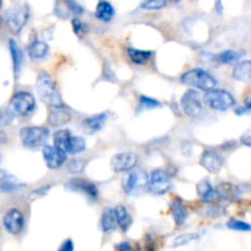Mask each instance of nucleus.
<instances>
[{
	"instance_id": "33",
	"label": "nucleus",
	"mask_w": 251,
	"mask_h": 251,
	"mask_svg": "<svg viewBox=\"0 0 251 251\" xmlns=\"http://www.w3.org/2000/svg\"><path fill=\"white\" fill-rule=\"evenodd\" d=\"M167 5V2L164 0H149V1H144L140 6L142 9L146 10H161L162 7H164Z\"/></svg>"
},
{
	"instance_id": "19",
	"label": "nucleus",
	"mask_w": 251,
	"mask_h": 251,
	"mask_svg": "<svg viewBox=\"0 0 251 251\" xmlns=\"http://www.w3.org/2000/svg\"><path fill=\"white\" fill-rule=\"evenodd\" d=\"M9 48H10V54H11V58H12L14 73H15V76L17 77L20 74V70H21L22 63H24V53H22L20 46L14 41V39H10L9 41Z\"/></svg>"
},
{
	"instance_id": "9",
	"label": "nucleus",
	"mask_w": 251,
	"mask_h": 251,
	"mask_svg": "<svg viewBox=\"0 0 251 251\" xmlns=\"http://www.w3.org/2000/svg\"><path fill=\"white\" fill-rule=\"evenodd\" d=\"M180 105L183 112L190 118H196L202 110L200 95L194 90H189L184 93L180 100Z\"/></svg>"
},
{
	"instance_id": "8",
	"label": "nucleus",
	"mask_w": 251,
	"mask_h": 251,
	"mask_svg": "<svg viewBox=\"0 0 251 251\" xmlns=\"http://www.w3.org/2000/svg\"><path fill=\"white\" fill-rule=\"evenodd\" d=\"M146 185H149V176L142 169H135L130 172L123 180V188L126 194L136 193Z\"/></svg>"
},
{
	"instance_id": "1",
	"label": "nucleus",
	"mask_w": 251,
	"mask_h": 251,
	"mask_svg": "<svg viewBox=\"0 0 251 251\" xmlns=\"http://www.w3.org/2000/svg\"><path fill=\"white\" fill-rule=\"evenodd\" d=\"M36 91L39 100H41L44 104L49 105L50 108L64 107L60 92H59L55 82H54L53 78L50 77L49 74H39L36 81Z\"/></svg>"
},
{
	"instance_id": "21",
	"label": "nucleus",
	"mask_w": 251,
	"mask_h": 251,
	"mask_svg": "<svg viewBox=\"0 0 251 251\" xmlns=\"http://www.w3.org/2000/svg\"><path fill=\"white\" fill-rule=\"evenodd\" d=\"M114 7L108 1H100L96 7V17L103 22H109L114 16Z\"/></svg>"
},
{
	"instance_id": "40",
	"label": "nucleus",
	"mask_w": 251,
	"mask_h": 251,
	"mask_svg": "<svg viewBox=\"0 0 251 251\" xmlns=\"http://www.w3.org/2000/svg\"><path fill=\"white\" fill-rule=\"evenodd\" d=\"M242 144L245 146L251 147V127L248 131H245L242 136Z\"/></svg>"
},
{
	"instance_id": "46",
	"label": "nucleus",
	"mask_w": 251,
	"mask_h": 251,
	"mask_svg": "<svg viewBox=\"0 0 251 251\" xmlns=\"http://www.w3.org/2000/svg\"><path fill=\"white\" fill-rule=\"evenodd\" d=\"M0 162H1V157H0Z\"/></svg>"
},
{
	"instance_id": "5",
	"label": "nucleus",
	"mask_w": 251,
	"mask_h": 251,
	"mask_svg": "<svg viewBox=\"0 0 251 251\" xmlns=\"http://www.w3.org/2000/svg\"><path fill=\"white\" fill-rule=\"evenodd\" d=\"M205 100L212 109L220 110V112H226L234 107L235 104V98L232 93L226 90H218V88L206 93Z\"/></svg>"
},
{
	"instance_id": "32",
	"label": "nucleus",
	"mask_w": 251,
	"mask_h": 251,
	"mask_svg": "<svg viewBox=\"0 0 251 251\" xmlns=\"http://www.w3.org/2000/svg\"><path fill=\"white\" fill-rule=\"evenodd\" d=\"M71 24H73L74 32H75L76 36H78L80 38H82V37L87 33V26H86V25L83 24L80 19L75 17V19H73Z\"/></svg>"
},
{
	"instance_id": "17",
	"label": "nucleus",
	"mask_w": 251,
	"mask_h": 251,
	"mask_svg": "<svg viewBox=\"0 0 251 251\" xmlns=\"http://www.w3.org/2000/svg\"><path fill=\"white\" fill-rule=\"evenodd\" d=\"M233 77L242 82L251 83V60H243L234 66Z\"/></svg>"
},
{
	"instance_id": "6",
	"label": "nucleus",
	"mask_w": 251,
	"mask_h": 251,
	"mask_svg": "<svg viewBox=\"0 0 251 251\" xmlns=\"http://www.w3.org/2000/svg\"><path fill=\"white\" fill-rule=\"evenodd\" d=\"M34 107H36V100H34L33 96L31 93L22 91V92H17L12 97L9 110L14 115L25 117V115L29 114L34 109Z\"/></svg>"
},
{
	"instance_id": "41",
	"label": "nucleus",
	"mask_w": 251,
	"mask_h": 251,
	"mask_svg": "<svg viewBox=\"0 0 251 251\" xmlns=\"http://www.w3.org/2000/svg\"><path fill=\"white\" fill-rule=\"evenodd\" d=\"M115 251H134L129 243H119L115 245Z\"/></svg>"
},
{
	"instance_id": "7",
	"label": "nucleus",
	"mask_w": 251,
	"mask_h": 251,
	"mask_svg": "<svg viewBox=\"0 0 251 251\" xmlns=\"http://www.w3.org/2000/svg\"><path fill=\"white\" fill-rule=\"evenodd\" d=\"M149 188L156 195H163L172 188V181L163 169H154L149 176Z\"/></svg>"
},
{
	"instance_id": "26",
	"label": "nucleus",
	"mask_w": 251,
	"mask_h": 251,
	"mask_svg": "<svg viewBox=\"0 0 251 251\" xmlns=\"http://www.w3.org/2000/svg\"><path fill=\"white\" fill-rule=\"evenodd\" d=\"M85 150H86L85 139L81 136H73V135H71L68 144H66L65 153L77 154V153H81V152H83Z\"/></svg>"
},
{
	"instance_id": "16",
	"label": "nucleus",
	"mask_w": 251,
	"mask_h": 251,
	"mask_svg": "<svg viewBox=\"0 0 251 251\" xmlns=\"http://www.w3.org/2000/svg\"><path fill=\"white\" fill-rule=\"evenodd\" d=\"M22 186H24V184L20 183L16 176L7 173L6 171H1L0 169V191L12 193V191H16L19 189H21Z\"/></svg>"
},
{
	"instance_id": "39",
	"label": "nucleus",
	"mask_w": 251,
	"mask_h": 251,
	"mask_svg": "<svg viewBox=\"0 0 251 251\" xmlns=\"http://www.w3.org/2000/svg\"><path fill=\"white\" fill-rule=\"evenodd\" d=\"M58 251H74L73 240H70V239L65 240V242L60 245V248H59Z\"/></svg>"
},
{
	"instance_id": "31",
	"label": "nucleus",
	"mask_w": 251,
	"mask_h": 251,
	"mask_svg": "<svg viewBox=\"0 0 251 251\" xmlns=\"http://www.w3.org/2000/svg\"><path fill=\"white\" fill-rule=\"evenodd\" d=\"M227 227L229 228V229L240 230V232H250L251 230V225L238 220H230L229 222L227 223Z\"/></svg>"
},
{
	"instance_id": "24",
	"label": "nucleus",
	"mask_w": 251,
	"mask_h": 251,
	"mask_svg": "<svg viewBox=\"0 0 251 251\" xmlns=\"http://www.w3.org/2000/svg\"><path fill=\"white\" fill-rule=\"evenodd\" d=\"M100 226H102V230L104 233L112 232L117 227V218H115L114 208H107L103 211L102 218H100Z\"/></svg>"
},
{
	"instance_id": "10",
	"label": "nucleus",
	"mask_w": 251,
	"mask_h": 251,
	"mask_svg": "<svg viewBox=\"0 0 251 251\" xmlns=\"http://www.w3.org/2000/svg\"><path fill=\"white\" fill-rule=\"evenodd\" d=\"M139 162V156L134 152H122V153L115 154L112 158L110 166L115 173H123V172H129L136 167Z\"/></svg>"
},
{
	"instance_id": "14",
	"label": "nucleus",
	"mask_w": 251,
	"mask_h": 251,
	"mask_svg": "<svg viewBox=\"0 0 251 251\" xmlns=\"http://www.w3.org/2000/svg\"><path fill=\"white\" fill-rule=\"evenodd\" d=\"M68 188L71 189V190L80 191V193L85 194V195L90 196L92 199L98 198V189L95 184L90 183V181L85 180V179L76 178L70 180V183L68 184Z\"/></svg>"
},
{
	"instance_id": "13",
	"label": "nucleus",
	"mask_w": 251,
	"mask_h": 251,
	"mask_svg": "<svg viewBox=\"0 0 251 251\" xmlns=\"http://www.w3.org/2000/svg\"><path fill=\"white\" fill-rule=\"evenodd\" d=\"M200 164L210 173H218L223 167V157L218 152L207 150L201 156Z\"/></svg>"
},
{
	"instance_id": "43",
	"label": "nucleus",
	"mask_w": 251,
	"mask_h": 251,
	"mask_svg": "<svg viewBox=\"0 0 251 251\" xmlns=\"http://www.w3.org/2000/svg\"><path fill=\"white\" fill-rule=\"evenodd\" d=\"M245 108H247L248 110H251V95H249L245 98Z\"/></svg>"
},
{
	"instance_id": "18",
	"label": "nucleus",
	"mask_w": 251,
	"mask_h": 251,
	"mask_svg": "<svg viewBox=\"0 0 251 251\" xmlns=\"http://www.w3.org/2000/svg\"><path fill=\"white\" fill-rule=\"evenodd\" d=\"M196 190H198L199 196L203 200V202H213V201L217 200L218 194L216 191V189H213L211 186L210 181L208 180H201L200 183L196 186Z\"/></svg>"
},
{
	"instance_id": "11",
	"label": "nucleus",
	"mask_w": 251,
	"mask_h": 251,
	"mask_svg": "<svg viewBox=\"0 0 251 251\" xmlns=\"http://www.w3.org/2000/svg\"><path fill=\"white\" fill-rule=\"evenodd\" d=\"M43 157L47 167L49 169H58L65 163L66 153L61 150L56 149L55 146L51 145H46L43 147Z\"/></svg>"
},
{
	"instance_id": "25",
	"label": "nucleus",
	"mask_w": 251,
	"mask_h": 251,
	"mask_svg": "<svg viewBox=\"0 0 251 251\" xmlns=\"http://www.w3.org/2000/svg\"><path fill=\"white\" fill-rule=\"evenodd\" d=\"M172 215H173L174 222L178 226H181L188 218V211H186L185 206L180 202L179 200H174L171 205Z\"/></svg>"
},
{
	"instance_id": "45",
	"label": "nucleus",
	"mask_w": 251,
	"mask_h": 251,
	"mask_svg": "<svg viewBox=\"0 0 251 251\" xmlns=\"http://www.w3.org/2000/svg\"><path fill=\"white\" fill-rule=\"evenodd\" d=\"M0 6H1V1H0Z\"/></svg>"
},
{
	"instance_id": "20",
	"label": "nucleus",
	"mask_w": 251,
	"mask_h": 251,
	"mask_svg": "<svg viewBox=\"0 0 251 251\" xmlns=\"http://www.w3.org/2000/svg\"><path fill=\"white\" fill-rule=\"evenodd\" d=\"M114 212L115 218H117V225L122 228V230L126 232L132 223L131 216H130L129 211L125 208V206L119 205L114 208Z\"/></svg>"
},
{
	"instance_id": "12",
	"label": "nucleus",
	"mask_w": 251,
	"mask_h": 251,
	"mask_svg": "<svg viewBox=\"0 0 251 251\" xmlns=\"http://www.w3.org/2000/svg\"><path fill=\"white\" fill-rule=\"evenodd\" d=\"M25 220L24 215H22L21 211L16 210V208H12L9 212L5 215L4 217V227L10 234H19L21 233L22 228H24Z\"/></svg>"
},
{
	"instance_id": "29",
	"label": "nucleus",
	"mask_w": 251,
	"mask_h": 251,
	"mask_svg": "<svg viewBox=\"0 0 251 251\" xmlns=\"http://www.w3.org/2000/svg\"><path fill=\"white\" fill-rule=\"evenodd\" d=\"M71 132L69 131V130H58V131L54 134V146H55L56 149L61 150L63 152H65L66 144H68Z\"/></svg>"
},
{
	"instance_id": "37",
	"label": "nucleus",
	"mask_w": 251,
	"mask_h": 251,
	"mask_svg": "<svg viewBox=\"0 0 251 251\" xmlns=\"http://www.w3.org/2000/svg\"><path fill=\"white\" fill-rule=\"evenodd\" d=\"M69 171L71 173H80V172L83 171V163L78 159H74L69 163Z\"/></svg>"
},
{
	"instance_id": "30",
	"label": "nucleus",
	"mask_w": 251,
	"mask_h": 251,
	"mask_svg": "<svg viewBox=\"0 0 251 251\" xmlns=\"http://www.w3.org/2000/svg\"><path fill=\"white\" fill-rule=\"evenodd\" d=\"M199 235L194 234V233H189V234H180L173 240L172 243V247L174 248H179V247H184V245H188L189 243H191L193 240L198 239Z\"/></svg>"
},
{
	"instance_id": "22",
	"label": "nucleus",
	"mask_w": 251,
	"mask_h": 251,
	"mask_svg": "<svg viewBox=\"0 0 251 251\" xmlns=\"http://www.w3.org/2000/svg\"><path fill=\"white\" fill-rule=\"evenodd\" d=\"M127 55L131 59L132 63L137 64V65H145V64L149 63V60L151 59L152 51L141 50V49L129 47V48H127Z\"/></svg>"
},
{
	"instance_id": "2",
	"label": "nucleus",
	"mask_w": 251,
	"mask_h": 251,
	"mask_svg": "<svg viewBox=\"0 0 251 251\" xmlns=\"http://www.w3.org/2000/svg\"><path fill=\"white\" fill-rule=\"evenodd\" d=\"M180 81L184 85L190 86V87L194 88H199L201 91H205L206 93L215 90L216 86H217L216 78L208 71L203 70L201 68H195L186 71L185 74L181 75Z\"/></svg>"
},
{
	"instance_id": "23",
	"label": "nucleus",
	"mask_w": 251,
	"mask_h": 251,
	"mask_svg": "<svg viewBox=\"0 0 251 251\" xmlns=\"http://www.w3.org/2000/svg\"><path fill=\"white\" fill-rule=\"evenodd\" d=\"M28 55L32 59H43L49 50V46L43 41H33L28 46Z\"/></svg>"
},
{
	"instance_id": "34",
	"label": "nucleus",
	"mask_w": 251,
	"mask_h": 251,
	"mask_svg": "<svg viewBox=\"0 0 251 251\" xmlns=\"http://www.w3.org/2000/svg\"><path fill=\"white\" fill-rule=\"evenodd\" d=\"M14 114L9 109H0V127L9 125L14 119Z\"/></svg>"
},
{
	"instance_id": "42",
	"label": "nucleus",
	"mask_w": 251,
	"mask_h": 251,
	"mask_svg": "<svg viewBox=\"0 0 251 251\" xmlns=\"http://www.w3.org/2000/svg\"><path fill=\"white\" fill-rule=\"evenodd\" d=\"M235 113H237L238 115H243V114H248L249 113V110L247 109V108H238L237 110H235Z\"/></svg>"
},
{
	"instance_id": "28",
	"label": "nucleus",
	"mask_w": 251,
	"mask_h": 251,
	"mask_svg": "<svg viewBox=\"0 0 251 251\" xmlns=\"http://www.w3.org/2000/svg\"><path fill=\"white\" fill-rule=\"evenodd\" d=\"M105 120H107V115H105L104 113L93 115V117H90L87 118V119L83 120V126L87 130H90L91 132L100 131L103 127V125H104Z\"/></svg>"
},
{
	"instance_id": "38",
	"label": "nucleus",
	"mask_w": 251,
	"mask_h": 251,
	"mask_svg": "<svg viewBox=\"0 0 251 251\" xmlns=\"http://www.w3.org/2000/svg\"><path fill=\"white\" fill-rule=\"evenodd\" d=\"M49 189H50V185H43V186H41V188L36 189V190L32 191L31 199L33 200V199H36V198H42V196H44L47 193H48Z\"/></svg>"
},
{
	"instance_id": "44",
	"label": "nucleus",
	"mask_w": 251,
	"mask_h": 251,
	"mask_svg": "<svg viewBox=\"0 0 251 251\" xmlns=\"http://www.w3.org/2000/svg\"><path fill=\"white\" fill-rule=\"evenodd\" d=\"M6 134H5V132H2L1 130H0V142H4V141H6Z\"/></svg>"
},
{
	"instance_id": "27",
	"label": "nucleus",
	"mask_w": 251,
	"mask_h": 251,
	"mask_svg": "<svg viewBox=\"0 0 251 251\" xmlns=\"http://www.w3.org/2000/svg\"><path fill=\"white\" fill-rule=\"evenodd\" d=\"M245 55V51L235 50V49H227V50L221 51L217 55V60L223 64H234L239 61Z\"/></svg>"
},
{
	"instance_id": "3",
	"label": "nucleus",
	"mask_w": 251,
	"mask_h": 251,
	"mask_svg": "<svg viewBox=\"0 0 251 251\" xmlns=\"http://www.w3.org/2000/svg\"><path fill=\"white\" fill-rule=\"evenodd\" d=\"M28 16V5L21 4L10 7L6 11V14H5V19H6V24L10 32L12 34H19L21 29L25 27V25L27 24Z\"/></svg>"
},
{
	"instance_id": "15",
	"label": "nucleus",
	"mask_w": 251,
	"mask_h": 251,
	"mask_svg": "<svg viewBox=\"0 0 251 251\" xmlns=\"http://www.w3.org/2000/svg\"><path fill=\"white\" fill-rule=\"evenodd\" d=\"M71 120V114L66 108L60 107V108H51V110L49 112L48 117V123L50 126H63L66 123H69Z\"/></svg>"
},
{
	"instance_id": "35",
	"label": "nucleus",
	"mask_w": 251,
	"mask_h": 251,
	"mask_svg": "<svg viewBox=\"0 0 251 251\" xmlns=\"http://www.w3.org/2000/svg\"><path fill=\"white\" fill-rule=\"evenodd\" d=\"M140 100H141V104L144 105L145 108H147V109H152V108L161 107V103H159L158 100H153V98L147 97V96H141Z\"/></svg>"
},
{
	"instance_id": "4",
	"label": "nucleus",
	"mask_w": 251,
	"mask_h": 251,
	"mask_svg": "<svg viewBox=\"0 0 251 251\" xmlns=\"http://www.w3.org/2000/svg\"><path fill=\"white\" fill-rule=\"evenodd\" d=\"M20 137L24 146L37 149L43 146L49 137V130L44 126H26L20 131Z\"/></svg>"
},
{
	"instance_id": "36",
	"label": "nucleus",
	"mask_w": 251,
	"mask_h": 251,
	"mask_svg": "<svg viewBox=\"0 0 251 251\" xmlns=\"http://www.w3.org/2000/svg\"><path fill=\"white\" fill-rule=\"evenodd\" d=\"M65 6L68 7V10L70 12H73L74 15H81L83 14V7L81 6L80 4L75 1H66L65 2Z\"/></svg>"
}]
</instances>
